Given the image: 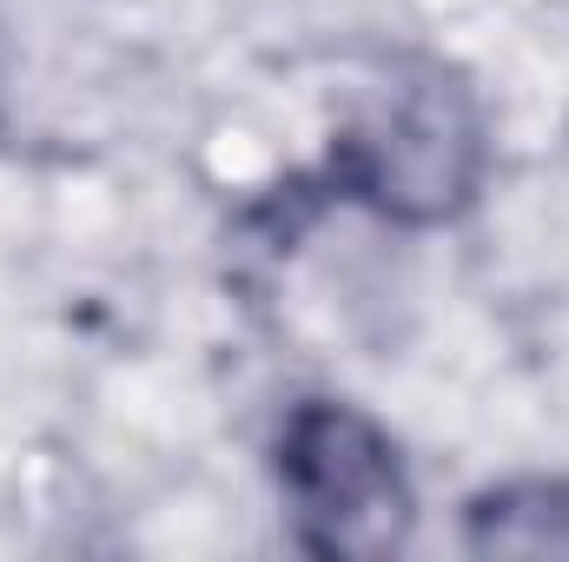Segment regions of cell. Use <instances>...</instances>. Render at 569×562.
Listing matches in <instances>:
<instances>
[{"label": "cell", "instance_id": "6da1fadb", "mask_svg": "<svg viewBox=\"0 0 569 562\" xmlns=\"http://www.w3.org/2000/svg\"><path fill=\"white\" fill-rule=\"evenodd\" d=\"M279 490L311 556H391L411 536L398 443L351 404L305 398L279 430Z\"/></svg>", "mask_w": 569, "mask_h": 562}, {"label": "cell", "instance_id": "7a4b0ae2", "mask_svg": "<svg viewBox=\"0 0 569 562\" xmlns=\"http://www.w3.org/2000/svg\"><path fill=\"white\" fill-rule=\"evenodd\" d=\"M483 172L470 100L443 73H411L338 152V185L398 219H450Z\"/></svg>", "mask_w": 569, "mask_h": 562}, {"label": "cell", "instance_id": "3957f363", "mask_svg": "<svg viewBox=\"0 0 569 562\" xmlns=\"http://www.w3.org/2000/svg\"><path fill=\"white\" fill-rule=\"evenodd\" d=\"M470 550L503 556H569V490L563 483H510L470 503Z\"/></svg>", "mask_w": 569, "mask_h": 562}]
</instances>
